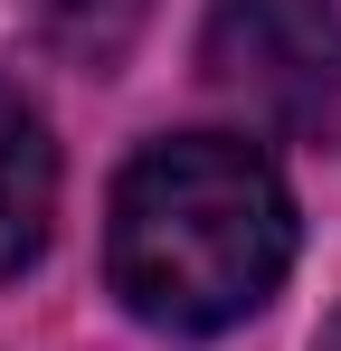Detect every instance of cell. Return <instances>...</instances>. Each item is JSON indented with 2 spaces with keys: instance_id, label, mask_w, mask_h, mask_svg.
<instances>
[{
  "instance_id": "obj_1",
  "label": "cell",
  "mask_w": 341,
  "mask_h": 351,
  "mask_svg": "<svg viewBox=\"0 0 341 351\" xmlns=\"http://www.w3.org/2000/svg\"><path fill=\"white\" fill-rule=\"evenodd\" d=\"M105 266H114V294L152 332H227L284 285L294 199H284L275 162L237 133L142 143L114 180Z\"/></svg>"
},
{
  "instance_id": "obj_2",
  "label": "cell",
  "mask_w": 341,
  "mask_h": 351,
  "mask_svg": "<svg viewBox=\"0 0 341 351\" xmlns=\"http://www.w3.org/2000/svg\"><path fill=\"white\" fill-rule=\"evenodd\" d=\"M199 66L275 143H323L341 114V10L332 0H218Z\"/></svg>"
},
{
  "instance_id": "obj_3",
  "label": "cell",
  "mask_w": 341,
  "mask_h": 351,
  "mask_svg": "<svg viewBox=\"0 0 341 351\" xmlns=\"http://www.w3.org/2000/svg\"><path fill=\"white\" fill-rule=\"evenodd\" d=\"M48 228H57V143L38 105L0 76V285L48 247Z\"/></svg>"
},
{
  "instance_id": "obj_4",
  "label": "cell",
  "mask_w": 341,
  "mask_h": 351,
  "mask_svg": "<svg viewBox=\"0 0 341 351\" xmlns=\"http://www.w3.org/2000/svg\"><path fill=\"white\" fill-rule=\"evenodd\" d=\"M38 10H48V38L76 66H114L152 19V0H38Z\"/></svg>"
},
{
  "instance_id": "obj_5",
  "label": "cell",
  "mask_w": 341,
  "mask_h": 351,
  "mask_svg": "<svg viewBox=\"0 0 341 351\" xmlns=\"http://www.w3.org/2000/svg\"><path fill=\"white\" fill-rule=\"evenodd\" d=\"M313 351H341V323H323V342H313Z\"/></svg>"
}]
</instances>
